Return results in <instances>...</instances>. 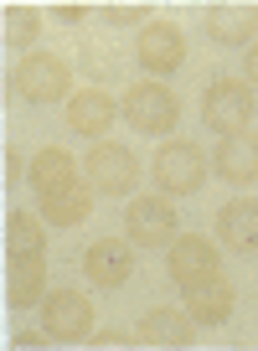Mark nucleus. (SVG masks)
Wrapping results in <instances>:
<instances>
[{"label":"nucleus","instance_id":"obj_1","mask_svg":"<svg viewBox=\"0 0 258 351\" xmlns=\"http://www.w3.org/2000/svg\"><path fill=\"white\" fill-rule=\"evenodd\" d=\"M83 181L98 197H129L134 181H140V160H134V150H124V145L98 140L93 150H88V160H83Z\"/></svg>","mask_w":258,"mask_h":351},{"label":"nucleus","instance_id":"obj_2","mask_svg":"<svg viewBox=\"0 0 258 351\" xmlns=\"http://www.w3.org/2000/svg\"><path fill=\"white\" fill-rule=\"evenodd\" d=\"M253 88L237 83V77H217L212 88L202 93V119L212 124L217 134H243L253 124Z\"/></svg>","mask_w":258,"mask_h":351},{"label":"nucleus","instance_id":"obj_3","mask_svg":"<svg viewBox=\"0 0 258 351\" xmlns=\"http://www.w3.org/2000/svg\"><path fill=\"white\" fill-rule=\"evenodd\" d=\"M150 176L161 181V191H171V197H191V191H202V181H207V160H202L196 145L165 140L161 150H155V160H150Z\"/></svg>","mask_w":258,"mask_h":351},{"label":"nucleus","instance_id":"obj_4","mask_svg":"<svg viewBox=\"0 0 258 351\" xmlns=\"http://www.w3.org/2000/svg\"><path fill=\"white\" fill-rule=\"evenodd\" d=\"M16 93L32 99V104L73 99V73H67V62L52 57V52H26L21 67H16Z\"/></svg>","mask_w":258,"mask_h":351},{"label":"nucleus","instance_id":"obj_5","mask_svg":"<svg viewBox=\"0 0 258 351\" xmlns=\"http://www.w3.org/2000/svg\"><path fill=\"white\" fill-rule=\"evenodd\" d=\"M124 119L134 124V134H171L181 119V104L165 83H134L124 99Z\"/></svg>","mask_w":258,"mask_h":351},{"label":"nucleus","instance_id":"obj_6","mask_svg":"<svg viewBox=\"0 0 258 351\" xmlns=\"http://www.w3.org/2000/svg\"><path fill=\"white\" fill-rule=\"evenodd\" d=\"M176 207L165 197H134L124 207V228L129 238L140 243V248H165V243H176Z\"/></svg>","mask_w":258,"mask_h":351},{"label":"nucleus","instance_id":"obj_7","mask_svg":"<svg viewBox=\"0 0 258 351\" xmlns=\"http://www.w3.org/2000/svg\"><path fill=\"white\" fill-rule=\"evenodd\" d=\"M42 330L52 341H83L93 330V305L78 289H57V295L42 300Z\"/></svg>","mask_w":258,"mask_h":351},{"label":"nucleus","instance_id":"obj_8","mask_svg":"<svg viewBox=\"0 0 258 351\" xmlns=\"http://www.w3.org/2000/svg\"><path fill=\"white\" fill-rule=\"evenodd\" d=\"M83 274L93 279L98 289H124L134 279V243L124 238H98L93 248L83 253Z\"/></svg>","mask_w":258,"mask_h":351},{"label":"nucleus","instance_id":"obj_9","mask_svg":"<svg viewBox=\"0 0 258 351\" xmlns=\"http://www.w3.org/2000/svg\"><path fill=\"white\" fill-rule=\"evenodd\" d=\"M171 279L181 289L202 285V279H217V248H212V238H202V232L176 238L171 243Z\"/></svg>","mask_w":258,"mask_h":351},{"label":"nucleus","instance_id":"obj_10","mask_svg":"<svg viewBox=\"0 0 258 351\" xmlns=\"http://www.w3.org/2000/svg\"><path fill=\"white\" fill-rule=\"evenodd\" d=\"M134 57H140L150 73H176V67L186 62V36L176 32L171 21H150L140 32V42H134Z\"/></svg>","mask_w":258,"mask_h":351},{"label":"nucleus","instance_id":"obj_11","mask_svg":"<svg viewBox=\"0 0 258 351\" xmlns=\"http://www.w3.org/2000/svg\"><path fill=\"white\" fill-rule=\"evenodd\" d=\"M134 341L140 346H191L196 341V320L186 315V310H150V315H140V326H134Z\"/></svg>","mask_w":258,"mask_h":351},{"label":"nucleus","instance_id":"obj_12","mask_svg":"<svg viewBox=\"0 0 258 351\" xmlns=\"http://www.w3.org/2000/svg\"><path fill=\"white\" fill-rule=\"evenodd\" d=\"M207 36L222 47H253L258 42V5H212Z\"/></svg>","mask_w":258,"mask_h":351},{"label":"nucleus","instance_id":"obj_13","mask_svg":"<svg viewBox=\"0 0 258 351\" xmlns=\"http://www.w3.org/2000/svg\"><path fill=\"white\" fill-rule=\"evenodd\" d=\"M217 238L233 253H258V202H248V197L227 202L217 212Z\"/></svg>","mask_w":258,"mask_h":351},{"label":"nucleus","instance_id":"obj_14","mask_svg":"<svg viewBox=\"0 0 258 351\" xmlns=\"http://www.w3.org/2000/svg\"><path fill=\"white\" fill-rule=\"evenodd\" d=\"M26 181L36 186V197H62V191H73L83 176H78V160H73V155L52 145V150H42V155L32 160V176H26Z\"/></svg>","mask_w":258,"mask_h":351},{"label":"nucleus","instance_id":"obj_15","mask_svg":"<svg viewBox=\"0 0 258 351\" xmlns=\"http://www.w3.org/2000/svg\"><path fill=\"white\" fill-rule=\"evenodd\" d=\"M217 176L222 181H233V186H248V181H258V134H227L222 145H217Z\"/></svg>","mask_w":258,"mask_h":351},{"label":"nucleus","instance_id":"obj_16","mask_svg":"<svg viewBox=\"0 0 258 351\" xmlns=\"http://www.w3.org/2000/svg\"><path fill=\"white\" fill-rule=\"evenodd\" d=\"M114 99H108L104 88H88V93H73V99H67V124H73L78 134H88V140H93V134H108L114 130Z\"/></svg>","mask_w":258,"mask_h":351},{"label":"nucleus","instance_id":"obj_17","mask_svg":"<svg viewBox=\"0 0 258 351\" xmlns=\"http://www.w3.org/2000/svg\"><path fill=\"white\" fill-rule=\"evenodd\" d=\"M186 315H191L196 326H222V320L233 315V285H227L222 274L191 285L186 289Z\"/></svg>","mask_w":258,"mask_h":351},{"label":"nucleus","instance_id":"obj_18","mask_svg":"<svg viewBox=\"0 0 258 351\" xmlns=\"http://www.w3.org/2000/svg\"><path fill=\"white\" fill-rule=\"evenodd\" d=\"M5 295H11L16 310L47 300V263H42V253H36V258H11V285H5Z\"/></svg>","mask_w":258,"mask_h":351},{"label":"nucleus","instance_id":"obj_19","mask_svg":"<svg viewBox=\"0 0 258 351\" xmlns=\"http://www.w3.org/2000/svg\"><path fill=\"white\" fill-rule=\"evenodd\" d=\"M88 212H93V186L88 181H78L62 197H42V217H52V228H78Z\"/></svg>","mask_w":258,"mask_h":351},{"label":"nucleus","instance_id":"obj_20","mask_svg":"<svg viewBox=\"0 0 258 351\" xmlns=\"http://www.w3.org/2000/svg\"><path fill=\"white\" fill-rule=\"evenodd\" d=\"M5 253H11V258H36V253H47V228H42V217H32V212H11V228H5Z\"/></svg>","mask_w":258,"mask_h":351},{"label":"nucleus","instance_id":"obj_21","mask_svg":"<svg viewBox=\"0 0 258 351\" xmlns=\"http://www.w3.org/2000/svg\"><path fill=\"white\" fill-rule=\"evenodd\" d=\"M36 32H42V16L26 11V5H11L5 11V47L11 52H26V47L36 42Z\"/></svg>","mask_w":258,"mask_h":351},{"label":"nucleus","instance_id":"obj_22","mask_svg":"<svg viewBox=\"0 0 258 351\" xmlns=\"http://www.w3.org/2000/svg\"><path fill=\"white\" fill-rule=\"evenodd\" d=\"M98 16H104L108 26H140L145 21V5H104Z\"/></svg>","mask_w":258,"mask_h":351},{"label":"nucleus","instance_id":"obj_23","mask_svg":"<svg viewBox=\"0 0 258 351\" xmlns=\"http://www.w3.org/2000/svg\"><path fill=\"white\" fill-rule=\"evenodd\" d=\"M21 176H32L26 160H21V150H5V181H21Z\"/></svg>","mask_w":258,"mask_h":351},{"label":"nucleus","instance_id":"obj_24","mask_svg":"<svg viewBox=\"0 0 258 351\" xmlns=\"http://www.w3.org/2000/svg\"><path fill=\"white\" fill-rule=\"evenodd\" d=\"M57 21H62V26H73V21H83V16H88V5H57Z\"/></svg>","mask_w":258,"mask_h":351},{"label":"nucleus","instance_id":"obj_25","mask_svg":"<svg viewBox=\"0 0 258 351\" xmlns=\"http://www.w3.org/2000/svg\"><path fill=\"white\" fill-rule=\"evenodd\" d=\"M93 346H129V336H124V330H98Z\"/></svg>","mask_w":258,"mask_h":351},{"label":"nucleus","instance_id":"obj_26","mask_svg":"<svg viewBox=\"0 0 258 351\" xmlns=\"http://www.w3.org/2000/svg\"><path fill=\"white\" fill-rule=\"evenodd\" d=\"M248 88H258V42L248 47Z\"/></svg>","mask_w":258,"mask_h":351}]
</instances>
